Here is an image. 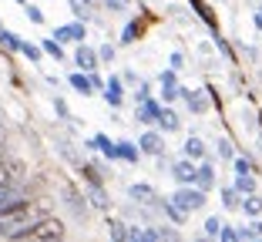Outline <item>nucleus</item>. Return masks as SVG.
Listing matches in <instances>:
<instances>
[{
    "label": "nucleus",
    "instance_id": "nucleus-9",
    "mask_svg": "<svg viewBox=\"0 0 262 242\" xmlns=\"http://www.w3.org/2000/svg\"><path fill=\"white\" fill-rule=\"evenodd\" d=\"M141 151H148V155H162V151H165V141H162V135H155V131L141 135Z\"/></svg>",
    "mask_w": 262,
    "mask_h": 242
},
{
    "label": "nucleus",
    "instance_id": "nucleus-3",
    "mask_svg": "<svg viewBox=\"0 0 262 242\" xmlns=\"http://www.w3.org/2000/svg\"><path fill=\"white\" fill-rule=\"evenodd\" d=\"M61 239H64V222L44 215V219L27 232V239H24V242H61Z\"/></svg>",
    "mask_w": 262,
    "mask_h": 242
},
{
    "label": "nucleus",
    "instance_id": "nucleus-1",
    "mask_svg": "<svg viewBox=\"0 0 262 242\" xmlns=\"http://www.w3.org/2000/svg\"><path fill=\"white\" fill-rule=\"evenodd\" d=\"M44 215H47V209L44 205H34V202L4 209L0 212V235H4V239H14V242H24L27 232H31Z\"/></svg>",
    "mask_w": 262,
    "mask_h": 242
},
{
    "label": "nucleus",
    "instance_id": "nucleus-7",
    "mask_svg": "<svg viewBox=\"0 0 262 242\" xmlns=\"http://www.w3.org/2000/svg\"><path fill=\"white\" fill-rule=\"evenodd\" d=\"M74 61H77V68H84V71H94V68H98V51H91V47H88L84 40H81V47H77Z\"/></svg>",
    "mask_w": 262,
    "mask_h": 242
},
{
    "label": "nucleus",
    "instance_id": "nucleus-6",
    "mask_svg": "<svg viewBox=\"0 0 262 242\" xmlns=\"http://www.w3.org/2000/svg\"><path fill=\"white\" fill-rule=\"evenodd\" d=\"M84 37H88L84 24H64L54 31V40H84Z\"/></svg>",
    "mask_w": 262,
    "mask_h": 242
},
{
    "label": "nucleus",
    "instance_id": "nucleus-22",
    "mask_svg": "<svg viewBox=\"0 0 262 242\" xmlns=\"http://www.w3.org/2000/svg\"><path fill=\"white\" fill-rule=\"evenodd\" d=\"M118 155H121L124 162H138V148H135V145H128V141H121V145H118Z\"/></svg>",
    "mask_w": 262,
    "mask_h": 242
},
{
    "label": "nucleus",
    "instance_id": "nucleus-11",
    "mask_svg": "<svg viewBox=\"0 0 262 242\" xmlns=\"http://www.w3.org/2000/svg\"><path fill=\"white\" fill-rule=\"evenodd\" d=\"M104 101H108L111 108H118V104L124 101V94H121V81H118V78H111V81H108V87H104Z\"/></svg>",
    "mask_w": 262,
    "mask_h": 242
},
{
    "label": "nucleus",
    "instance_id": "nucleus-41",
    "mask_svg": "<svg viewBox=\"0 0 262 242\" xmlns=\"http://www.w3.org/2000/svg\"><path fill=\"white\" fill-rule=\"evenodd\" d=\"M7 141V128H4V121H0V145Z\"/></svg>",
    "mask_w": 262,
    "mask_h": 242
},
{
    "label": "nucleus",
    "instance_id": "nucleus-10",
    "mask_svg": "<svg viewBox=\"0 0 262 242\" xmlns=\"http://www.w3.org/2000/svg\"><path fill=\"white\" fill-rule=\"evenodd\" d=\"M195 185H199L202 188V192H208V188H212V185H215V168H212V165H202V168H199V175H195Z\"/></svg>",
    "mask_w": 262,
    "mask_h": 242
},
{
    "label": "nucleus",
    "instance_id": "nucleus-28",
    "mask_svg": "<svg viewBox=\"0 0 262 242\" xmlns=\"http://www.w3.org/2000/svg\"><path fill=\"white\" fill-rule=\"evenodd\" d=\"M71 7H74L77 17H84V20H88V14H91V4H88V0H71Z\"/></svg>",
    "mask_w": 262,
    "mask_h": 242
},
{
    "label": "nucleus",
    "instance_id": "nucleus-39",
    "mask_svg": "<svg viewBox=\"0 0 262 242\" xmlns=\"http://www.w3.org/2000/svg\"><path fill=\"white\" fill-rule=\"evenodd\" d=\"M108 7H115V10H124V7H128V0H108Z\"/></svg>",
    "mask_w": 262,
    "mask_h": 242
},
{
    "label": "nucleus",
    "instance_id": "nucleus-46",
    "mask_svg": "<svg viewBox=\"0 0 262 242\" xmlns=\"http://www.w3.org/2000/svg\"><path fill=\"white\" fill-rule=\"evenodd\" d=\"M252 242H259V239H252Z\"/></svg>",
    "mask_w": 262,
    "mask_h": 242
},
{
    "label": "nucleus",
    "instance_id": "nucleus-42",
    "mask_svg": "<svg viewBox=\"0 0 262 242\" xmlns=\"http://www.w3.org/2000/svg\"><path fill=\"white\" fill-rule=\"evenodd\" d=\"M255 27L262 31V7H259V14H255Z\"/></svg>",
    "mask_w": 262,
    "mask_h": 242
},
{
    "label": "nucleus",
    "instance_id": "nucleus-21",
    "mask_svg": "<svg viewBox=\"0 0 262 242\" xmlns=\"http://www.w3.org/2000/svg\"><path fill=\"white\" fill-rule=\"evenodd\" d=\"M40 51H44V54H51V57H57V61L64 57V51H61V40H44V44H40Z\"/></svg>",
    "mask_w": 262,
    "mask_h": 242
},
{
    "label": "nucleus",
    "instance_id": "nucleus-31",
    "mask_svg": "<svg viewBox=\"0 0 262 242\" xmlns=\"http://www.w3.org/2000/svg\"><path fill=\"white\" fill-rule=\"evenodd\" d=\"M91 202H94V205H98V209H104V205H108V199H104V192H101V188H98V185H94V188H91Z\"/></svg>",
    "mask_w": 262,
    "mask_h": 242
},
{
    "label": "nucleus",
    "instance_id": "nucleus-12",
    "mask_svg": "<svg viewBox=\"0 0 262 242\" xmlns=\"http://www.w3.org/2000/svg\"><path fill=\"white\" fill-rule=\"evenodd\" d=\"M182 94H185V101H188V111H192V115H205V111H208V101L202 98L199 91H182Z\"/></svg>",
    "mask_w": 262,
    "mask_h": 242
},
{
    "label": "nucleus",
    "instance_id": "nucleus-5",
    "mask_svg": "<svg viewBox=\"0 0 262 242\" xmlns=\"http://www.w3.org/2000/svg\"><path fill=\"white\" fill-rule=\"evenodd\" d=\"M171 175H175V182H182V185H192L195 175H199V168L192 165V158H185V162H175V165H171Z\"/></svg>",
    "mask_w": 262,
    "mask_h": 242
},
{
    "label": "nucleus",
    "instance_id": "nucleus-38",
    "mask_svg": "<svg viewBox=\"0 0 262 242\" xmlns=\"http://www.w3.org/2000/svg\"><path fill=\"white\" fill-rule=\"evenodd\" d=\"M162 84H175V71H165V74H162Z\"/></svg>",
    "mask_w": 262,
    "mask_h": 242
},
{
    "label": "nucleus",
    "instance_id": "nucleus-43",
    "mask_svg": "<svg viewBox=\"0 0 262 242\" xmlns=\"http://www.w3.org/2000/svg\"><path fill=\"white\" fill-rule=\"evenodd\" d=\"M252 229H255V235H262V222H252Z\"/></svg>",
    "mask_w": 262,
    "mask_h": 242
},
{
    "label": "nucleus",
    "instance_id": "nucleus-16",
    "mask_svg": "<svg viewBox=\"0 0 262 242\" xmlns=\"http://www.w3.org/2000/svg\"><path fill=\"white\" fill-rule=\"evenodd\" d=\"M88 148H101V151H104L108 158H121V155H118V145H111V141L104 138V135H98V138H94L91 145H88Z\"/></svg>",
    "mask_w": 262,
    "mask_h": 242
},
{
    "label": "nucleus",
    "instance_id": "nucleus-44",
    "mask_svg": "<svg viewBox=\"0 0 262 242\" xmlns=\"http://www.w3.org/2000/svg\"><path fill=\"white\" fill-rule=\"evenodd\" d=\"M192 242H208V235H195V239Z\"/></svg>",
    "mask_w": 262,
    "mask_h": 242
},
{
    "label": "nucleus",
    "instance_id": "nucleus-24",
    "mask_svg": "<svg viewBox=\"0 0 262 242\" xmlns=\"http://www.w3.org/2000/svg\"><path fill=\"white\" fill-rule=\"evenodd\" d=\"M162 209H165V215H168V219H171V222H182V219H185V212L178 209V205H175V202H162Z\"/></svg>",
    "mask_w": 262,
    "mask_h": 242
},
{
    "label": "nucleus",
    "instance_id": "nucleus-40",
    "mask_svg": "<svg viewBox=\"0 0 262 242\" xmlns=\"http://www.w3.org/2000/svg\"><path fill=\"white\" fill-rule=\"evenodd\" d=\"M7 155H10V151H7V141H4V145H0V162H4Z\"/></svg>",
    "mask_w": 262,
    "mask_h": 242
},
{
    "label": "nucleus",
    "instance_id": "nucleus-8",
    "mask_svg": "<svg viewBox=\"0 0 262 242\" xmlns=\"http://www.w3.org/2000/svg\"><path fill=\"white\" fill-rule=\"evenodd\" d=\"M128 192H131V199H135V202H141V205H151V202H158V195H155V188H151V185H145V182H135V185H131Z\"/></svg>",
    "mask_w": 262,
    "mask_h": 242
},
{
    "label": "nucleus",
    "instance_id": "nucleus-30",
    "mask_svg": "<svg viewBox=\"0 0 262 242\" xmlns=\"http://www.w3.org/2000/svg\"><path fill=\"white\" fill-rule=\"evenodd\" d=\"M235 172L239 175H252V162H249V158H235Z\"/></svg>",
    "mask_w": 262,
    "mask_h": 242
},
{
    "label": "nucleus",
    "instance_id": "nucleus-14",
    "mask_svg": "<svg viewBox=\"0 0 262 242\" xmlns=\"http://www.w3.org/2000/svg\"><path fill=\"white\" fill-rule=\"evenodd\" d=\"M185 158H192V162H202V158H205V145H202L199 138H188V141H185Z\"/></svg>",
    "mask_w": 262,
    "mask_h": 242
},
{
    "label": "nucleus",
    "instance_id": "nucleus-36",
    "mask_svg": "<svg viewBox=\"0 0 262 242\" xmlns=\"http://www.w3.org/2000/svg\"><path fill=\"white\" fill-rule=\"evenodd\" d=\"M138 242H162V239H158V235L148 229V232H138Z\"/></svg>",
    "mask_w": 262,
    "mask_h": 242
},
{
    "label": "nucleus",
    "instance_id": "nucleus-37",
    "mask_svg": "<svg viewBox=\"0 0 262 242\" xmlns=\"http://www.w3.org/2000/svg\"><path fill=\"white\" fill-rule=\"evenodd\" d=\"M219 155H222V158H232V145H229V141H219Z\"/></svg>",
    "mask_w": 262,
    "mask_h": 242
},
{
    "label": "nucleus",
    "instance_id": "nucleus-32",
    "mask_svg": "<svg viewBox=\"0 0 262 242\" xmlns=\"http://www.w3.org/2000/svg\"><path fill=\"white\" fill-rule=\"evenodd\" d=\"M219 239H222V242H239V232H232L229 226H222V232H219Z\"/></svg>",
    "mask_w": 262,
    "mask_h": 242
},
{
    "label": "nucleus",
    "instance_id": "nucleus-15",
    "mask_svg": "<svg viewBox=\"0 0 262 242\" xmlns=\"http://www.w3.org/2000/svg\"><path fill=\"white\" fill-rule=\"evenodd\" d=\"M158 111H162V108L145 98V101H141V108H138V121H158Z\"/></svg>",
    "mask_w": 262,
    "mask_h": 242
},
{
    "label": "nucleus",
    "instance_id": "nucleus-33",
    "mask_svg": "<svg viewBox=\"0 0 262 242\" xmlns=\"http://www.w3.org/2000/svg\"><path fill=\"white\" fill-rule=\"evenodd\" d=\"M162 98H165V101H175V98H178L175 84H162Z\"/></svg>",
    "mask_w": 262,
    "mask_h": 242
},
{
    "label": "nucleus",
    "instance_id": "nucleus-26",
    "mask_svg": "<svg viewBox=\"0 0 262 242\" xmlns=\"http://www.w3.org/2000/svg\"><path fill=\"white\" fill-rule=\"evenodd\" d=\"M0 40H4L10 51H20V44H24V40L17 37V34H10V31H0Z\"/></svg>",
    "mask_w": 262,
    "mask_h": 242
},
{
    "label": "nucleus",
    "instance_id": "nucleus-25",
    "mask_svg": "<svg viewBox=\"0 0 262 242\" xmlns=\"http://www.w3.org/2000/svg\"><path fill=\"white\" fill-rule=\"evenodd\" d=\"M219 232H222V222H219V215H212V219L205 222V235L208 239H219Z\"/></svg>",
    "mask_w": 262,
    "mask_h": 242
},
{
    "label": "nucleus",
    "instance_id": "nucleus-4",
    "mask_svg": "<svg viewBox=\"0 0 262 242\" xmlns=\"http://www.w3.org/2000/svg\"><path fill=\"white\" fill-rule=\"evenodd\" d=\"M171 202L185 212V215H192V212H199L202 205H205V192H202V188L185 185V188H178V192H175V199H171Z\"/></svg>",
    "mask_w": 262,
    "mask_h": 242
},
{
    "label": "nucleus",
    "instance_id": "nucleus-18",
    "mask_svg": "<svg viewBox=\"0 0 262 242\" xmlns=\"http://www.w3.org/2000/svg\"><path fill=\"white\" fill-rule=\"evenodd\" d=\"M239 205H242V209L249 212V215H259V212H262V199H259V195H252V192H249V195L242 199Z\"/></svg>",
    "mask_w": 262,
    "mask_h": 242
},
{
    "label": "nucleus",
    "instance_id": "nucleus-34",
    "mask_svg": "<svg viewBox=\"0 0 262 242\" xmlns=\"http://www.w3.org/2000/svg\"><path fill=\"white\" fill-rule=\"evenodd\" d=\"M27 17H31L34 24H44V10H37V7H27Z\"/></svg>",
    "mask_w": 262,
    "mask_h": 242
},
{
    "label": "nucleus",
    "instance_id": "nucleus-20",
    "mask_svg": "<svg viewBox=\"0 0 262 242\" xmlns=\"http://www.w3.org/2000/svg\"><path fill=\"white\" fill-rule=\"evenodd\" d=\"M235 192H239V195L255 192V179H252V175H239V179H235Z\"/></svg>",
    "mask_w": 262,
    "mask_h": 242
},
{
    "label": "nucleus",
    "instance_id": "nucleus-29",
    "mask_svg": "<svg viewBox=\"0 0 262 242\" xmlns=\"http://www.w3.org/2000/svg\"><path fill=\"white\" fill-rule=\"evenodd\" d=\"M20 54H24V57H31V61H37L44 51H40V47H34V44H20Z\"/></svg>",
    "mask_w": 262,
    "mask_h": 242
},
{
    "label": "nucleus",
    "instance_id": "nucleus-2",
    "mask_svg": "<svg viewBox=\"0 0 262 242\" xmlns=\"http://www.w3.org/2000/svg\"><path fill=\"white\" fill-rule=\"evenodd\" d=\"M31 202V185L24 182H0V212L14 209V205H27Z\"/></svg>",
    "mask_w": 262,
    "mask_h": 242
},
{
    "label": "nucleus",
    "instance_id": "nucleus-19",
    "mask_svg": "<svg viewBox=\"0 0 262 242\" xmlns=\"http://www.w3.org/2000/svg\"><path fill=\"white\" fill-rule=\"evenodd\" d=\"M71 87L74 91H81V94H91L94 87H91V78H84V74H71Z\"/></svg>",
    "mask_w": 262,
    "mask_h": 242
},
{
    "label": "nucleus",
    "instance_id": "nucleus-45",
    "mask_svg": "<svg viewBox=\"0 0 262 242\" xmlns=\"http://www.w3.org/2000/svg\"><path fill=\"white\" fill-rule=\"evenodd\" d=\"M17 4H24V0H17Z\"/></svg>",
    "mask_w": 262,
    "mask_h": 242
},
{
    "label": "nucleus",
    "instance_id": "nucleus-17",
    "mask_svg": "<svg viewBox=\"0 0 262 242\" xmlns=\"http://www.w3.org/2000/svg\"><path fill=\"white\" fill-rule=\"evenodd\" d=\"M158 125H162L165 128V131H178V125H182V121H178V115H175V111H158Z\"/></svg>",
    "mask_w": 262,
    "mask_h": 242
},
{
    "label": "nucleus",
    "instance_id": "nucleus-35",
    "mask_svg": "<svg viewBox=\"0 0 262 242\" xmlns=\"http://www.w3.org/2000/svg\"><path fill=\"white\" fill-rule=\"evenodd\" d=\"M98 57H101V61H111V57H115V47H111V44H104V47L98 51Z\"/></svg>",
    "mask_w": 262,
    "mask_h": 242
},
{
    "label": "nucleus",
    "instance_id": "nucleus-13",
    "mask_svg": "<svg viewBox=\"0 0 262 242\" xmlns=\"http://www.w3.org/2000/svg\"><path fill=\"white\" fill-rule=\"evenodd\" d=\"M108 232H111V242H131L128 226H124V222H118V219H111V222H108Z\"/></svg>",
    "mask_w": 262,
    "mask_h": 242
},
{
    "label": "nucleus",
    "instance_id": "nucleus-27",
    "mask_svg": "<svg viewBox=\"0 0 262 242\" xmlns=\"http://www.w3.org/2000/svg\"><path fill=\"white\" fill-rule=\"evenodd\" d=\"M222 205L225 209H235V205H239V192H235V188H225L222 192Z\"/></svg>",
    "mask_w": 262,
    "mask_h": 242
},
{
    "label": "nucleus",
    "instance_id": "nucleus-23",
    "mask_svg": "<svg viewBox=\"0 0 262 242\" xmlns=\"http://www.w3.org/2000/svg\"><path fill=\"white\" fill-rule=\"evenodd\" d=\"M135 37H141V24H138V20H131L128 27H124V34H121V40H124V44H131Z\"/></svg>",
    "mask_w": 262,
    "mask_h": 242
}]
</instances>
